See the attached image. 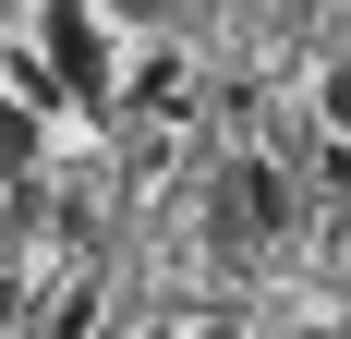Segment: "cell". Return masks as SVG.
<instances>
[{
    "label": "cell",
    "mask_w": 351,
    "mask_h": 339,
    "mask_svg": "<svg viewBox=\"0 0 351 339\" xmlns=\"http://www.w3.org/2000/svg\"><path fill=\"white\" fill-rule=\"evenodd\" d=\"M49 97L109 109V25L85 12V0H49Z\"/></svg>",
    "instance_id": "1"
},
{
    "label": "cell",
    "mask_w": 351,
    "mask_h": 339,
    "mask_svg": "<svg viewBox=\"0 0 351 339\" xmlns=\"http://www.w3.org/2000/svg\"><path fill=\"white\" fill-rule=\"evenodd\" d=\"M230 206H243V231H291V182H279V170H243Z\"/></svg>",
    "instance_id": "2"
},
{
    "label": "cell",
    "mask_w": 351,
    "mask_h": 339,
    "mask_svg": "<svg viewBox=\"0 0 351 339\" xmlns=\"http://www.w3.org/2000/svg\"><path fill=\"white\" fill-rule=\"evenodd\" d=\"M25 158H36V109H25V97H0V182H12Z\"/></svg>",
    "instance_id": "3"
},
{
    "label": "cell",
    "mask_w": 351,
    "mask_h": 339,
    "mask_svg": "<svg viewBox=\"0 0 351 339\" xmlns=\"http://www.w3.org/2000/svg\"><path fill=\"white\" fill-rule=\"evenodd\" d=\"M327 121H339V134H351V61L327 73Z\"/></svg>",
    "instance_id": "4"
},
{
    "label": "cell",
    "mask_w": 351,
    "mask_h": 339,
    "mask_svg": "<svg viewBox=\"0 0 351 339\" xmlns=\"http://www.w3.org/2000/svg\"><path fill=\"white\" fill-rule=\"evenodd\" d=\"M0 327H12V291H0Z\"/></svg>",
    "instance_id": "5"
},
{
    "label": "cell",
    "mask_w": 351,
    "mask_h": 339,
    "mask_svg": "<svg viewBox=\"0 0 351 339\" xmlns=\"http://www.w3.org/2000/svg\"><path fill=\"white\" fill-rule=\"evenodd\" d=\"M134 339H170V327H134Z\"/></svg>",
    "instance_id": "6"
}]
</instances>
